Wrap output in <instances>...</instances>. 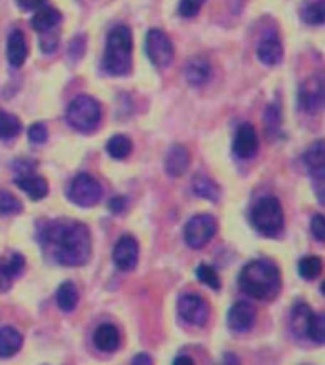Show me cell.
I'll list each match as a JSON object with an SVG mask.
<instances>
[{
  "label": "cell",
  "mask_w": 325,
  "mask_h": 365,
  "mask_svg": "<svg viewBox=\"0 0 325 365\" xmlns=\"http://www.w3.org/2000/svg\"><path fill=\"white\" fill-rule=\"evenodd\" d=\"M93 344L101 352H114L120 346V331L113 324L99 325L93 333Z\"/></svg>",
  "instance_id": "cell-19"
},
{
  "label": "cell",
  "mask_w": 325,
  "mask_h": 365,
  "mask_svg": "<svg viewBox=\"0 0 325 365\" xmlns=\"http://www.w3.org/2000/svg\"><path fill=\"white\" fill-rule=\"evenodd\" d=\"M205 0H181L179 2V14L182 17H194L198 16Z\"/></svg>",
  "instance_id": "cell-34"
},
{
  "label": "cell",
  "mask_w": 325,
  "mask_h": 365,
  "mask_svg": "<svg viewBox=\"0 0 325 365\" xmlns=\"http://www.w3.org/2000/svg\"><path fill=\"white\" fill-rule=\"evenodd\" d=\"M310 314H312V308L304 304V302H296L293 310H291V327H293V333L296 336H304Z\"/></svg>",
  "instance_id": "cell-25"
},
{
  "label": "cell",
  "mask_w": 325,
  "mask_h": 365,
  "mask_svg": "<svg viewBox=\"0 0 325 365\" xmlns=\"http://www.w3.org/2000/svg\"><path fill=\"white\" fill-rule=\"evenodd\" d=\"M113 261L124 272H130V270H133L137 267V261H139V244H137V240L133 236H122L116 242L113 250Z\"/></svg>",
  "instance_id": "cell-12"
},
{
  "label": "cell",
  "mask_w": 325,
  "mask_h": 365,
  "mask_svg": "<svg viewBox=\"0 0 325 365\" xmlns=\"http://www.w3.org/2000/svg\"><path fill=\"white\" fill-rule=\"evenodd\" d=\"M131 148H133V145H131V139L128 135H122V133H118V135H113L107 143V153L116 160L128 158L131 153Z\"/></svg>",
  "instance_id": "cell-28"
},
{
  "label": "cell",
  "mask_w": 325,
  "mask_h": 365,
  "mask_svg": "<svg viewBox=\"0 0 325 365\" xmlns=\"http://www.w3.org/2000/svg\"><path fill=\"white\" fill-rule=\"evenodd\" d=\"M59 23H61V11L50 8V6H44V8L40 6V10L31 19V27L38 34H42L48 31H56Z\"/></svg>",
  "instance_id": "cell-20"
},
{
  "label": "cell",
  "mask_w": 325,
  "mask_h": 365,
  "mask_svg": "<svg viewBox=\"0 0 325 365\" xmlns=\"http://www.w3.org/2000/svg\"><path fill=\"white\" fill-rule=\"evenodd\" d=\"M173 364H194V361L190 358H185V356H181V358L173 359Z\"/></svg>",
  "instance_id": "cell-42"
},
{
  "label": "cell",
  "mask_w": 325,
  "mask_h": 365,
  "mask_svg": "<svg viewBox=\"0 0 325 365\" xmlns=\"http://www.w3.org/2000/svg\"><path fill=\"white\" fill-rule=\"evenodd\" d=\"M249 221L259 234L268 238H278L284 232V207L276 196H264L253 205Z\"/></svg>",
  "instance_id": "cell-4"
},
{
  "label": "cell",
  "mask_w": 325,
  "mask_h": 365,
  "mask_svg": "<svg viewBox=\"0 0 325 365\" xmlns=\"http://www.w3.org/2000/svg\"><path fill=\"white\" fill-rule=\"evenodd\" d=\"M255 308L245 301H239L236 302V304H232V308L228 310L227 316L228 327L232 331H236V333H245V331H249L251 327L255 325Z\"/></svg>",
  "instance_id": "cell-14"
},
{
  "label": "cell",
  "mask_w": 325,
  "mask_h": 365,
  "mask_svg": "<svg viewBox=\"0 0 325 365\" xmlns=\"http://www.w3.org/2000/svg\"><path fill=\"white\" fill-rule=\"evenodd\" d=\"M190 165V153L182 145H173L165 156V173L170 177H181Z\"/></svg>",
  "instance_id": "cell-17"
},
{
  "label": "cell",
  "mask_w": 325,
  "mask_h": 365,
  "mask_svg": "<svg viewBox=\"0 0 325 365\" xmlns=\"http://www.w3.org/2000/svg\"><path fill=\"white\" fill-rule=\"evenodd\" d=\"M131 51L133 38L131 31L125 25L114 27L107 36V46L103 53V68L108 74H128L131 71Z\"/></svg>",
  "instance_id": "cell-3"
},
{
  "label": "cell",
  "mask_w": 325,
  "mask_h": 365,
  "mask_svg": "<svg viewBox=\"0 0 325 365\" xmlns=\"http://www.w3.org/2000/svg\"><path fill=\"white\" fill-rule=\"evenodd\" d=\"M192 190L196 196L210 200V202H219V198H221V188H219V185H217L213 179H210V177L205 175L194 177Z\"/></svg>",
  "instance_id": "cell-23"
},
{
  "label": "cell",
  "mask_w": 325,
  "mask_h": 365,
  "mask_svg": "<svg viewBox=\"0 0 325 365\" xmlns=\"http://www.w3.org/2000/svg\"><path fill=\"white\" fill-rule=\"evenodd\" d=\"M29 139L33 145H44L48 139V130L44 124H33L29 128Z\"/></svg>",
  "instance_id": "cell-36"
},
{
  "label": "cell",
  "mask_w": 325,
  "mask_h": 365,
  "mask_svg": "<svg viewBox=\"0 0 325 365\" xmlns=\"http://www.w3.org/2000/svg\"><path fill=\"white\" fill-rule=\"evenodd\" d=\"M325 101V86L321 74L308 76L301 84L299 90V105L304 113L318 114L324 108Z\"/></svg>",
  "instance_id": "cell-9"
},
{
  "label": "cell",
  "mask_w": 325,
  "mask_h": 365,
  "mask_svg": "<svg viewBox=\"0 0 325 365\" xmlns=\"http://www.w3.org/2000/svg\"><path fill=\"white\" fill-rule=\"evenodd\" d=\"M227 361L228 364H236V361H238V358H236V356H227Z\"/></svg>",
  "instance_id": "cell-43"
},
{
  "label": "cell",
  "mask_w": 325,
  "mask_h": 365,
  "mask_svg": "<svg viewBox=\"0 0 325 365\" xmlns=\"http://www.w3.org/2000/svg\"><path fill=\"white\" fill-rule=\"evenodd\" d=\"M177 310H179V316H181L182 322H187L188 325L202 327L210 319V307H207V302L200 295H194V293H185V295L179 297Z\"/></svg>",
  "instance_id": "cell-10"
},
{
  "label": "cell",
  "mask_w": 325,
  "mask_h": 365,
  "mask_svg": "<svg viewBox=\"0 0 325 365\" xmlns=\"http://www.w3.org/2000/svg\"><path fill=\"white\" fill-rule=\"evenodd\" d=\"M23 270H25V257L21 253H11L10 259H4V261L0 262V274L8 282L19 278Z\"/></svg>",
  "instance_id": "cell-29"
},
{
  "label": "cell",
  "mask_w": 325,
  "mask_h": 365,
  "mask_svg": "<svg viewBox=\"0 0 325 365\" xmlns=\"http://www.w3.org/2000/svg\"><path fill=\"white\" fill-rule=\"evenodd\" d=\"M6 56H8V63L14 68H19L25 63L29 56L27 38L21 31H11L8 36V48H6Z\"/></svg>",
  "instance_id": "cell-16"
},
{
  "label": "cell",
  "mask_w": 325,
  "mask_h": 365,
  "mask_svg": "<svg viewBox=\"0 0 325 365\" xmlns=\"http://www.w3.org/2000/svg\"><path fill=\"white\" fill-rule=\"evenodd\" d=\"M16 2L21 10H36L40 6H44L46 0H16Z\"/></svg>",
  "instance_id": "cell-38"
},
{
  "label": "cell",
  "mask_w": 325,
  "mask_h": 365,
  "mask_svg": "<svg viewBox=\"0 0 325 365\" xmlns=\"http://www.w3.org/2000/svg\"><path fill=\"white\" fill-rule=\"evenodd\" d=\"M38 242L46 259L61 267H82L91 257V234L84 222L71 219L44 222Z\"/></svg>",
  "instance_id": "cell-1"
},
{
  "label": "cell",
  "mask_w": 325,
  "mask_h": 365,
  "mask_svg": "<svg viewBox=\"0 0 325 365\" xmlns=\"http://www.w3.org/2000/svg\"><path fill=\"white\" fill-rule=\"evenodd\" d=\"M57 307L61 308L63 312H73L74 308L78 307V289L73 282H65L59 285L57 289Z\"/></svg>",
  "instance_id": "cell-24"
},
{
  "label": "cell",
  "mask_w": 325,
  "mask_h": 365,
  "mask_svg": "<svg viewBox=\"0 0 325 365\" xmlns=\"http://www.w3.org/2000/svg\"><path fill=\"white\" fill-rule=\"evenodd\" d=\"M196 276L202 284H205L211 289H221V279H219V274L215 272V268L210 267V264H200L196 268Z\"/></svg>",
  "instance_id": "cell-33"
},
{
  "label": "cell",
  "mask_w": 325,
  "mask_h": 365,
  "mask_svg": "<svg viewBox=\"0 0 325 365\" xmlns=\"http://www.w3.org/2000/svg\"><path fill=\"white\" fill-rule=\"evenodd\" d=\"M23 205L21 202L14 196V194L0 190V217H11L21 213Z\"/></svg>",
  "instance_id": "cell-32"
},
{
  "label": "cell",
  "mask_w": 325,
  "mask_h": 365,
  "mask_svg": "<svg viewBox=\"0 0 325 365\" xmlns=\"http://www.w3.org/2000/svg\"><path fill=\"white\" fill-rule=\"evenodd\" d=\"M16 185L27 194L31 200H42L48 194V182L44 177L38 175H21L16 179Z\"/></svg>",
  "instance_id": "cell-21"
},
{
  "label": "cell",
  "mask_w": 325,
  "mask_h": 365,
  "mask_svg": "<svg viewBox=\"0 0 325 365\" xmlns=\"http://www.w3.org/2000/svg\"><path fill=\"white\" fill-rule=\"evenodd\" d=\"M8 285H10V282H8V279H6L4 276L0 274V291H6V289H8Z\"/></svg>",
  "instance_id": "cell-41"
},
{
  "label": "cell",
  "mask_w": 325,
  "mask_h": 365,
  "mask_svg": "<svg viewBox=\"0 0 325 365\" xmlns=\"http://www.w3.org/2000/svg\"><path fill=\"white\" fill-rule=\"evenodd\" d=\"M57 42H59V33L56 31H48V33L40 34V50L44 51V53H51V51H56Z\"/></svg>",
  "instance_id": "cell-35"
},
{
  "label": "cell",
  "mask_w": 325,
  "mask_h": 365,
  "mask_svg": "<svg viewBox=\"0 0 325 365\" xmlns=\"http://www.w3.org/2000/svg\"><path fill=\"white\" fill-rule=\"evenodd\" d=\"M310 230H312L314 238L318 242H324L325 240V221L321 215H314L312 222H310Z\"/></svg>",
  "instance_id": "cell-37"
},
{
  "label": "cell",
  "mask_w": 325,
  "mask_h": 365,
  "mask_svg": "<svg viewBox=\"0 0 325 365\" xmlns=\"http://www.w3.org/2000/svg\"><path fill=\"white\" fill-rule=\"evenodd\" d=\"M239 287L257 301H272L282 287L279 268L267 259L247 262L239 272Z\"/></svg>",
  "instance_id": "cell-2"
},
{
  "label": "cell",
  "mask_w": 325,
  "mask_h": 365,
  "mask_svg": "<svg viewBox=\"0 0 325 365\" xmlns=\"http://www.w3.org/2000/svg\"><path fill=\"white\" fill-rule=\"evenodd\" d=\"M217 232V221L207 213H200V215H194L190 221L185 225V232H182V238H185V244L192 250H202L204 245H207L211 242V238L215 236Z\"/></svg>",
  "instance_id": "cell-7"
},
{
  "label": "cell",
  "mask_w": 325,
  "mask_h": 365,
  "mask_svg": "<svg viewBox=\"0 0 325 365\" xmlns=\"http://www.w3.org/2000/svg\"><path fill=\"white\" fill-rule=\"evenodd\" d=\"M23 344L21 333L10 325L0 327V358H10L14 354L19 352Z\"/></svg>",
  "instance_id": "cell-22"
},
{
  "label": "cell",
  "mask_w": 325,
  "mask_h": 365,
  "mask_svg": "<svg viewBox=\"0 0 325 365\" xmlns=\"http://www.w3.org/2000/svg\"><path fill=\"white\" fill-rule=\"evenodd\" d=\"M103 116L101 103L90 96H76L67 107L68 125L82 133H90L99 125Z\"/></svg>",
  "instance_id": "cell-5"
},
{
  "label": "cell",
  "mask_w": 325,
  "mask_h": 365,
  "mask_svg": "<svg viewBox=\"0 0 325 365\" xmlns=\"http://www.w3.org/2000/svg\"><path fill=\"white\" fill-rule=\"evenodd\" d=\"M302 21L308 25H321L325 21V0H310L301 11Z\"/></svg>",
  "instance_id": "cell-27"
},
{
  "label": "cell",
  "mask_w": 325,
  "mask_h": 365,
  "mask_svg": "<svg viewBox=\"0 0 325 365\" xmlns=\"http://www.w3.org/2000/svg\"><path fill=\"white\" fill-rule=\"evenodd\" d=\"M211 76V65L205 57H190L185 65V78L190 86L205 84Z\"/></svg>",
  "instance_id": "cell-18"
},
{
  "label": "cell",
  "mask_w": 325,
  "mask_h": 365,
  "mask_svg": "<svg viewBox=\"0 0 325 365\" xmlns=\"http://www.w3.org/2000/svg\"><path fill=\"white\" fill-rule=\"evenodd\" d=\"M68 200L78 207H91L96 205L103 196L101 182L90 173H80L71 181L67 190Z\"/></svg>",
  "instance_id": "cell-6"
},
{
  "label": "cell",
  "mask_w": 325,
  "mask_h": 365,
  "mask_svg": "<svg viewBox=\"0 0 325 365\" xmlns=\"http://www.w3.org/2000/svg\"><path fill=\"white\" fill-rule=\"evenodd\" d=\"M321 268H324L321 257L308 255L299 261V274L302 276V279H316L321 274Z\"/></svg>",
  "instance_id": "cell-31"
},
{
  "label": "cell",
  "mask_w": 325,
  "mask_h": 365,
  "mask_svg": "<svg viewBox=\"0 0 325 365\" xmlns=\"http://www.w3.org/2000/svg\"><path fill=\"white\" fill-rule=\"evenodd\" d=\"M304 336L310 339L316 344H324L325 342V314H310L306 324V331H304Z\"/></svg>",
  "instance_id": "cell-26"
},
{
  "label": "cell",
  "mask_w": 325,
  "mask_h": 365,
  "mask_svg": "<svg viewBox=\"0 0 325 365\" xmlns=\"http://www.w3.org/2000/svg\"><path fill=\"white\" fill-rule=\"evenodd\" d=\"M145 50L154 67L165 68L170 67V63L173 61V44L167 38V34L160 29H150L145 38Z\"/></svg>",
  "instance_id": "cell-8"
},
{
  "label": "cell",
  "mask_w": 325,
  "mask_h": 365,
  "mask_svg": "<svg viewBox=\"0 0 325 365\" xmlns=\"http://www.w3.org/2000/svg\"><path fill=\"white\" fill-rule=\"evenodd\" d=\"M304 164H306L308 171H310V175H312L314 182H316L319 202L324 204V192H321V188H324L325 177V148L321 139H318L312 147L308 148L306 154H304Z\"/></svg>",
  "instance_id": "cell-11"
},
{
  "label": "cell",
  "mask_w": 325,
  "mask_h": 365,
  "mask_svg": "<svg viewBox=\"0 0 325 365\" xmlns=\"http://www.w3.org/2000/svg\"><path fill=\"white\" fill-rule=\"evenodd\" d=\"M234 154L242 160L253 158L259 150V137L251 124H242L234 135Z\"/></svg>",
  "instance_id": "cell-13"
},
{
  "label": "cell",
  "mask_w": 325,
  "mask_h": 365,
  "mask_svg": "<svg viewBox=\"0 0 325 365\" xmlns=\"http://www.w3.org/2000/svg\"><path fill=\"white\" fill-rule=\"evenodd\" d=\"M257 57L261 59L264 65H278L284 59V46L279 42L276 31H268L261 36L259 44H257Z\"/></svg>",
  "instance_id": "cell-15"
},
{
  "label": "cell",
  "mask_w": 325,
  "mask_h": 365,
  "mask_svg": "<svg viewBox=\"0 0 325 365\" xmlns=\"http://www.w3.org/2000/svg\"><path fill=\"white\" fill-rule=\"evenodd\" d=\"M21 131V122L17 116L10 113H2L0 110V139L2 141H8V139H14V137L19 135Z\"/></svg>",
  "instance_id": "cell-30"
},
{
  "label": "cell",
  "mask_w": 325,
  "mask_h": 365,
  "mask_svg": "<svg viewBox=\"0 0 325 365\" xmlns=\"http://www.w3.org/2000/svg\"><path fill=\"white\" fill-rule=\"evenodd\" d=\"M124 205H125V198H122V196H116V198L110 200L108 207H110V211H114V213H120V211L124 210Z\"/></svg>",
  "instance_id": "cell-39"
},
{
  "label": "cell",
  "mask_w": 325,
  "mask_h": 365,
  "mask_svg": "<svg viewBox=\"0 0 325 365\" xmlns=\"http://www.w3.org/2000/svg\"><path fill=\"white\" fill-rule=\"evenodd\" d=\"M133 364H153V358H150L148 354H139V356L133 358Z\"/></svg>",
  "instance_id": "cell-40"
}]
</instances>
